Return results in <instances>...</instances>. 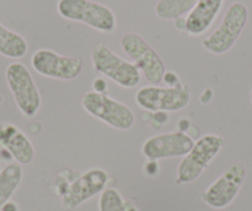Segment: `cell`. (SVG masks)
<instances>
[{
	"label": "cell",
	"instance_id": "5",
	"mask_svg": "<svg viewBox=\"0 0 252 211\" xmlns=\"http://www.w3.org/2000/svg\"><path fill=\"white\" fill-rule=\"evenodd\" d=\"M82 106L89 115L119 131H127L135 125V114L131 109L106 93L88 91L83 95Z\"/></svg>",
	"mask_w": 252,
	"mask_h": 211
},
{
	"label": "cell",
	"instance_id": "18",
	"mask_svg": "<svg viewBox=\"0 0 252 211\" xmlns=\"http://www.w3.org/2000/svg\"><path fill=\"white\" fill-rule=\"evenodd\" d=\"M99 211H126V204L116 189L109 188L100 194Z\"/></svg>",
	"mask_w": 252,
	"mask_h": 211
},
{
	"label": "cell",
	"instance_id": "8",
	"mask_svg": "<svg viewBox=\"0 0 252 211\" xmlns=\"http://www.w3.org/2000/svg\"><path fill=\"white\" fill-rule=\"evenodd\" d=\"M135 100L140 108L151 113L181 111L190 103V90L183 84L164 88L147 86L137 90Z\"/></svg>",
	"mask_w": 252,
	"mask_h": 211
},
{
	"label": "cell",
	"instance_id": "11",
	"mask_svg": "<svg viewBox=\"0 0 252 211\" xmlns=\"http://www.w3.org/2000/svg\"><path fill=\"white\" fill-rule=\"evenodd\" d=\"M194 140L183 131L161 133L147 138L142 145V154L149 161L184 157L192 147Z\"/></svg>",
	"mask_w": 252,
	"mask_h": 211
},
{
	"label": "cell",
	"instance_id": "16",
	"mask_svg": "<svg viewBox=\"0 0 252 211\" xmlns=\"http://www.w3.org/2000/svg\"><path fill=\"white\" fill-rule=\"evenodd\" d=\"M23 167L11 162L0 171V209L8 203L23 181Z\"/></svg>",
	"mask_w": 252,
	"mask_h": 211
},
{
	"label": "cell",
	"instance_id": "13",
	"mask_svg": "<svg viewBox=\"0 0 252 211\" xmlns=\"http://www.w3.org/2000/svg\"><path fill=\"white\" fill-rule=\"evenodd\" d=\"M0 146L9 151L16 163L30 164L35 158V149L28 136L9 122L0 123Z\"/></svg>",
	"mask_w": 252,
	"mask_h": 211
},
{
	"label": "cell",
	"instance_id": "10",
	"mask_svg": "<svg viewBox=\"0 0 252 211\" xmlns=\"http://www.w3.org/2000/svg\"><path fill=\"white\" fill-rule=\"evenodd\" d=\"M31 65L38 74L58 81H73L81 76L83 62L77 57L62 56L48 48H40L31 57Z\"/></svg>",
	"mask_w": 252,
	"mask_h": 211
},
{
	"label": "cell",
	"instance_id": "21",
	"mask_svg": "<svg viewBox=\"0 0 252 211\" xmlns=\"http://www.w3.org/2000/svg\"><path fill=\"white\" fill-rule=\"evenodd\" d=\"M174 26H176V29L178 31L184 32V30H186V18L182 16V18L176 19V20H174Z\"/></svg>",
	"mask_w": 252,
	"mask_h": 211
},
{
	"label": "cell",
	"instance_id": "3",
	"mask_svg": "<svg viewBox=\"0 0 252 211\" xmlns=\"http://www.w3.org/2000/svg\"><path fill=\"white\" fill-rule=\"evenodd\" d=\"M247 20V6L240 1L232 3L225 11L219 26L203 40V47L213 55H224L229 52L244 31Z\"/></svg>",
	"mask_w": 252,
	"mask_h": 211
},
{
	"label": "cell",
	"instance_id": "2",
	"mask_svg": "<svg viewBox=\"0 0 252 211\" xmlns=\"http://www.w3.org/2000/svg\"><path fill=\"white\" fill-rule=\"evenodd\" d=\"M225 141L221 136L208 133L194 142L192 150L182 158L177 168L179 184L192 183L199 178L222 150Z\"/></svg>",
	"mask_w": 252,
	"mask_h": 211
},
{
	"label": "cell",
	"instance_id": "12",
	"mask_svg": "<svg viewBox=\"0 0 252 211\" xmlns=\"http://www.w3.org/2000/svg\"><path fill=\"white\" fill-rule=\"evenodd\" d=\"M109 181V174L101 168H92L77 178L62 195V205L66 209H76L87 200L101 194Z\"/></svg>",
	"mask_w": 252,
	"mask_h": 211
},
{
	"label": "cell",
	"instance_id": "9",
	"mask_svg": "<svg viewBox=\"0 0 252 211\" xmlns=\"http://www.w3.org/2000/svg\"><path fill=\"white\" fill-rule=\"evenodd\" d=\"M246 167L242 163H232L221 176L210 184L202 194V199L213 209H224L229 206L241 190L246 181Z\"/></svg>",
	"mask_w": 252,
	"mask_h": 211
},
{
	"label": "cell",
	"instance_id": "19",
	"mask_svg": "<svg viewBox=\"0 0 252 211\" xmlns=\"http://www.w3.org/2000/svg\"><path fill=\"white\" fill-rule=\"evenodd\" d=\"M162 81L167 84V87H177V86H181V81H179L178 76H177L174 72H167L164 73L163 79Z\"/></svg>",
	"mask_w": 252,
	"mask_h": 211
},
{
	"label": "cell",
	"instance_id": "24",
	"mask_svg": "<svg viewBox=\"0 0 252 211\" xmlns=\"http://www.w3.org/2000/svg\"><path fill=\"white\" fill-rule=\"evenodd\" d=\"M250 101H251V104H252V89H251V91H250Z\"/></svg>",
	"mask_w": 252,
	"mask_h": 211
},
{
	"label": "cell",
	"instance_id": "17",
	"mask_svg": "<svg viewBox=\"0 0 252 211\" xmlns=\"http://www.w3.org/2000/svg\"><path fill=\"white\" fill-rule=\"evenodd\" d=\"M197 0H158L155 13L163 20H176L194 8Z\"/></svg>",
	"mask_w": 252,
	"mask_h": 211
},
{
	"label": "cell",
	"instance_id": "23",
	"mask_svg": "<svg viewBox=\"0 0 252 211\" xmlns=\"http://www.w3.org/2000/svg\"><path fill=\"white\" fill-rule=\"evenodd\" d=\"M0 158L4 159V161H11L13 157H11V154L9 153V151H6L5 149H1L0 150Z\"/></svg>",
	"mask_w": 252,
	"mask_h": 211
},
{
	"label": "cell",
	"instance_id": "7",
	"mask_svg": "<svg viewBox=\"0 0 252 211\" xmlns=\"http://www.w3.org/2000/svg\"><path fill=\"white\" fill-rule=\"evenodd\" d=\"M5 79L20 113L26 118L35 116L41 108V95L26 65L10 63L5 69Z\"/></svg>",
	"mask_w": 252,
	"mask_h": 211
},
{
	"label": "cell",
	"instance_id": "25",
	"mask_svg": "<svg viewBox=\"0 0 252 211\" xmlns=\"http://www.w3.org/2000/svg\"><path fill=\"white\" fill-rule=\"evenodd\" d=\"M1 101H3V96L0 95V104H1Z\"/></svg>",
	"mask_w": 252,
	"mask_h": 211
},
{
	"label": "cell",
	"instance_id": "20",
	"mask_svg": "<svg viewBox=\"0 0 252 211\" xmlns=\"http://www.w3.org/2000/svg\"><path fill=\"white\" fill-rule=\"evenodd\" d=\"M106 88H108V84H106L105 79L96 78L93 82V89L96 93H106Z\"/></svg>",
	"mask_w": 252,
	"mask_h": 211
},
{
	"label": "cell",
	"instance_id": "6",
	"mask_svg": "<svg viewBox=\"0 0 252 211\" xmlns=\"http://www.w3.org/2000/svg\"><path fill=\"white\" fill-rule=\"evenodd\" d=\"M120 47L131 58L150 86L161 83L166 73V65L158 53L146 42V40L137 33L125 32L120 37Z\"/></svg>",
	"mask_w": 252,
	"mask_h": 211
},
{
	"label": "cell",
	"instance_id": "22",
	"mask_svg": "<svg viewBox=\"0 0 252 211\" xmlns=\"http://www.w3.org/2000/svg\"><path fill=\"white\" fill-rule=\"evenodd\" d=\"M0 211H19L18 204L14 203V201H10V200H9L8 203L4 204L3 208L0 209Z\"/></svg>",
	"mask_w": 252,
	"mask_h": 211
},
{
	"label": "cell",
	"instance_id": "15",
	"mask_svg": "<svg viewBox=\"0 0 252 211\" xmlns=\"http://www.w3.org/2000/svg\"><path fill=\"white\" fill-rule=\"evenodd\" d=\"M28 42L20 33L0 24V55L18 60L24 57L28 53Z\"/></svg>",
	"mask_w": 252,
	"mask_h": 211
},
{
	"label": "cell",
	"instance_id": "4",
	"mask_svg": "<svg viewBox=\"0 0 252 211\" xmlns=\"http://www.w3.org/2000/svg\"><path fill=\"white\" fill-rule=\"evenodd\" d=\"M92 64L95 72L123 88H135L141 82V72L139 68L132 62L116 55L104 43H98L92 51Z\"/></svg>",
	"mask_w": 252,
	"mask_h": 211
},
{
	"label": "cell",
	"instance_id": "1",
	"mask_svg": "<svg viewBox=\"0 0 252 211\" xmlns=\"http://www.w3.org/2000/svg\"><path fill=\"white\" fill-rule=\"evenodd\" d=\"M57 13L69 21L86 24L103 33L116 29V16L110 8L93 0H58Z\"/></svg>",
	"mask_w": 252,
	"mask_h": 211
},
{
	"label": "cell",
	"instance_id": "14",
	"mask_svg": "<svg viewBox=\"0 0 252 211\" xmlns=\"http://www.w3.org/2000/svg\"><path fill=\"white\" fill-rule=\"evenodd\" d=\"M224 0H197L194 8L186 16V30L189 36H202L219 15Z\"/></svg>",
	"mask_w": 252,
	"mask_h": 211
}]
</instances>
